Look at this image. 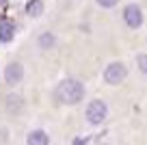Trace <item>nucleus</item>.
I'll use <instances>...</instances> for the list:
<instances>
[{
	"instance_id": "obj_1",
	"label": "nucleus",
	"mask_w": 147,
	"mask_h": 145,
	"mask_svg": "<svg viewBox=\"0 0 147 145\" xmlns=\"http://www.w3.org/2000/svg\"><path fill=\"white\" fill-rule=\"evenodd\" d=\"M82 95H84V87L78 80H65L56 89V100L63 104H76L82 100Z\"/></svg>"
},
{
	"instance_id": "obj_2",
	"label": "nucleus",
	"mask_w": 147,
	"mask_h": 145,
	"mask_svg": "<svg viewBox=\"0 0 147 145\" xmlns=\"http://www.w3.org/2000/svg\"><path fill=\"white\" fill-rule=\"evenodd\" d=\"M106 113H108L106 104H104V102H100V100H95V102H91L89 108H87V119L97 126V123H102L106 119Z\"/></svg>"
},
{
	"instance_id": "obj_3",
	"label": "nucleus",
	"mask_w": 147,
	"mask_h": 145,
	"mask_svg": "<svg viewBox=\"0 0 147 145\" xmlns=\"http://www.w3.org/2000/svg\"><path fill=\"white\" fill-rule=\"evenodd\" d=\"M125 74H128V69H125L123 63H110L104 72V80L110 82V85H117L125 78Z\"/></svg>"
},
{
	"instance_id": "obj_4",
	"label": "nucleus",
	"mask_w": 147,
	"mask_h": 145,
	"mask_svg": "<svg viewBox=\"0 0 147 145\" xmlns=\"http://www.w3.org/2000/svg\"><path fill=\"white\" fill-rule=\"evenodd\" d=\"M123 20H125V24H128L130 28H138L143 24V13H141V9H138L136 5H130V7H125V11H123Z\"/></svg>"
},
{
	"instance_id": "obj_5",
	"label": "nucleus",
	"mask_w": 147,
	"mask_h": 145,
	"mask_svg": "<svg viewBox=\"0 0 147 145\" xmlns=\"http://www.w3.org/2000/svg\"><path fill=\"white\" fill-rule=\"evenodd\" d=\"M22 76H24V69H22V65H20V63L7 65L5 78H7V82H9V85H18V82L22 80Z\"/></svg>"
},
{
	"instance_id": "obj_6",
	"label": "nucleus",
	"mask_w": 147,
	"mask_h": 145,
	"mask_svg": "<svg viewBox=\"0 0 147 145\" xmlns=\"http://www.w3.org/2000/svg\"><path fill=\"white\" fill-rule=\"evenodd\" d=\"M28 145H48V134L41 130H32L28 134Z\"/></svg>"
},
{
	"instance_id": "obj_7",
	"label": "nucleus",
	"mask_w": 147,
	"mask_h": 145,
	"mask_svg": "<svg viewBox=\"0 0 147 145\" xmlns=\"http://www.w3.org/2000/svg\"><path fill=\"white\" fill-rule=\"evenodd\" d=\"M13 39V24H9V22H2L0 24V41H11Z\"/></svg>"
},
{
	"instance_id": "obj_8",
	"label": "nucleus",
	"mask_w": 147,
	"mask_h": 145,
	"mask_svg": "<svg viewBox=\"0 0 147 145\" xmlns=\"http://www.w3.org/2000/svg\"><path fill=\"white\" fill-rule=\"evenodd\" d=\"M39 43H41V48H50V45H54V35H52V33H43V35L39 37Z\"/></svg>"
},
{
	"instance_id": "obj_9",
	"label": "nucleus",
	"mask_w": 147,
	"mask_h": 145,
	"mask_svg": "<svg viewBox=\"0 0 147 145\" xmlns=\"http://www.w3.org/2000/svg\"><path fill=\"white\" fill-rule=\"evenodd\" d=\"M41 9H43L41 2H39V0H32L30 5H28V15H39V13H41Z\"/></svg>"
},
{
	"instance_id": "obj_10",
	"label": "nucleus",
	"mask_w": 147,
	"mask_h": 145,
	"mask_svg": "<svg viewBox=\"0 0 147 145\" xmlns=\"http://www.w3.org/2000/svg\"><path fill=\"white\" fill-rule=\"evenodd\" d=\"M138 67H141V72H145V74H147V54L138 56Z\"/></svg>"
},
{
	"instance_id": "obj_11",
	"label": "nucleus",
	"mask_w": 147,
	"mask_h": 145,
	"mask_svg": "<svg viewBox=\"0 0 147 145\" xmlns=\"http://www.w3.org/2000/svg\"><path fill=\"white\" fill-rule=\"evenodd\" d=\"M97 2H100L102 7H115L117 2H119V0H97Z\"/></svg>"
},
{
	"instance_id": "obj_12",
	"label": "nucleus",
	"mask_w": 147,
	"mask_h": 145,
	"mask_svg": "<svg viewBox=\"0 0 147 145\" xmlns=\"http://www.w3.org/2000/svg\"><path fill=\"white\" fill-rule=\"evenodd\" d=\"M84 141H87V139H76V143H74V145H84Z\"/></svg>"
},
{
	"instance_id": "obj_13",
	"label": "nucleus",
	"mask_w": 147,
	"mask_h": 145,
	"mask_svg": "<svg viewBox=\"0 0 147 145\" xmlns=\"http://www.w3.org/2000/svg\"><path fill=\"white\" fill-rule=\"evenodd\" d=\"M5 2H7V0H0V5H5Z\"/></svg>"
}]
</instances>
